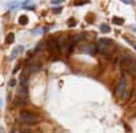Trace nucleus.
<instances>
[{
  "mask_svg": "<svg viewBox=\"0 0 136 133\" xmlns=\"http://www.w3.org/2000/svg\"><path fill=\"white\" fill-rule=\"evenodd\" d=\"M121 66L125 71H128L131 75H136V60L133 58H124L121 61Z\"/></svg>",
  "mask_w": 136,
  "mask_h": 133,
  "instance_id": "nucleus-1",
  "label": "nucleus"
},
{
  "mask_svg": "<svg viewBox=\"0 0 136 133\" xmlns=\"http://www.w3.org/2000/svg\"><path fill=\"white\" fill-rule=\"evenodd\" d=\"M19 120L23 121V122L30 124V122H37V121H38V117L35 116V114H33V113H30V111H22Z\"/></svg>",
  "mask_w": 136,
  "mask_h": 133,
  "instance_id": "nucleus-2",
  "label": "nucleus"
},
{
  "mask_svg": "<svg viewBox=\"0 0 136 133\" xmlns=\"http://www.w3.org/2000/svg\"><path fill=\"white\" fill-rule=\"evenodd\" d=\"M99 46H103V48H108V49H110L112 46L114 45V41L113 39H109V38H101L99 41H98Z\"/></svg>",
  "mask_w": 136,
  "mask_h": 133,
  "instance_id": "nucleus-3",
  "label": "nucleus"
},
{
  "mask_svg": "<svg viewBox=\"0 0 136 133\" xmlns=\"http://www.w3.org/2000/svg\"><path fill=\"white\" fill-rule=\"evenodd\" d=\"M125 88H127V82H125V79H121L119 86H117V88H116V94H117V95H123V92L125 91Z\"/></svg>",
  "mask_w": 136,
  "mask_h": 133,
  "instance_id": "nucleus-4",
  "label": "nucleus"
},
{
  "mask_svg": "<svg viewBox=\"0 0 136 133\" xmlns=\"http://www.w3.org/2000/svg\"><path fill=\"white\" fill-rule=\"evenodd\" d=\"M48 45H49V49H51L53 53H59L60 49H61V48H60V45H59V42L56 41V39H51Z\"/></svg>",
  "mask_w": 136,
  "mask_h": 133,
  "instance_id": "nucleus-5",
  "label": "nucleus"
},
{
  "mask_svg": "<svg viewBox=\"0 0 136 133\" xmlns=\"http://www.w3.org/2000/svg\"><path fill=\"white\" fill-rule=\"evenodd\" d=\"M82 39H83V35H82V34H78V35H74V37L69 39V44L74 45V44H76L78 41H82Z\"/></svg>",
  "mask_w": 136,
  "mask_h": 133,
  "instance_id": "nucleus-6",
  "label": "nucleus"
},
{
  "mask_svg": "<svg viewBox=\"0 0 136 133\" xmlns=\"http://www.w3.org/2000/svg\"><path fill=\"white\" fill-rule=\"evenodd\" d=\"M14 41H15V35H14V33L7 34V37H6V44H7V45H11Z\"/></svg>",
  "mask_w": 136,
  "mask_h": 133,
  "instance_id": "nucleus-7",
  "label": "nucleus"
},
{
  "mask_svg": "<svg viewBox=\"0 0 136 133\" xmlns=\"http://www.w3.org/2000/svg\"><path fill=\"white\" fill-rule=\"evenodd\" d=\"M18 95L22 96V98H26V96H27V87H23V86H21L19 91H18Z\"/></svg>",
  "mask_w": 136,
  "mask_h": 133,
  "instance_id": "nucleus-8",
  "label": "nucleus"
},
{
  "mask_svg": "<svg viewBox=\"0 0 136 133\" xmlns=\"http://www.w3.org/2000/svg\"><path fill=\"white\" fill-rule=\"evenodd\" d=\"M19 25H27L29 23V18L26 17V15H22V17H19Z\"/></svg>",
  "mask_w": 136,
  "mask_h": 133,
  "instance_id": "nucleus-9",
  "label": "nucleus"
},
{
  "mask_svg": "<svg viewBox=\"0 0 136 133\" xmlns=\"http://www.w3.org/2000/svg\"><path fill=\"white\" fill-rule=\"evenodd\" d=\"M113 23H114V25L121 26V25H124V19H123V18H119V17H114V18H113Z\"/></svg>",
  "mask_w": 136,
  "mask_h": 133,
  "instance_id": "nucleus-10",
  "label": "nucleus"
},
{
  "mask_svg": "<svg viewBox=\"0 0 136 133\" xmlns=\"http://www.w3.org/2000/svg\"><path fill=\"white\" fill-rule=\"evenodd\" d=\"M99 30H101L102 33H105V34H108V33H110V27L108 25H101V27H99Z\"/></svg>",
  "mask_w": 136,
  "mask_h": 133,
  "instance_id": "nucleus-11",
  "label": "nucleus"
},
{
  "mask_svg": "<svg viewBox=\"0 0 136 133\" xmlns=\"http://www.w3.org/2000/svg\"><path fill=\"white\" fill-rule=\"evenodd\" d=\"M22 50H23V46H18V49H15L12 52V54H11V60H12V58H15V56H17V54H19Z\"/></svg>",
  "mask_w": 136,
  "mask_h": 133,
  "instance_id": "nucleus-12",
  "label": "nucleus"
},
{
  "mask_svg": "<svg viewBox=\"0 0 136 133\" xmlns=\"http://www.w3.org/2000/svg\"><path fill=\"white\" fill-rule=\"evenodd\" d=\"M40 68H41V64H33V65H30V71L31 72H37V71H40Z\"/></svg>",
  "mask_w": 136,
  "mask_h": 133,
  "instance_id": "nucleus-13",
  "label": "nucleus"
},
{
  "mask_svg": "<svg viewBox=\"0 0 136 133\" xmlns=\"http://www.w3.org/2000/svg\"><path fill=\"white\" fill-rule=\"evenodd\" d=\"M86 21H87V23H93V22L95 21V17H94L93 14H87V17H86Z\"/></svg>",
  "mask_w": 136,
  "mask_h": 133,
  "instance_id": "nucleus-14",
  "label": "nucleus"
},
{
  "mask_svg": "<svg viewBox=\"0 0 136 133\" xmlns=\"http://www.w3.org/2000/svg\"><path fill=\"white\" fill-rule=\"evenodd\" d=\"M68 26H69V27H74V26H76V21H75L74 18H69V19H68Z\"/></svg>",
  "mask_w": 136,
  "mask_h": 133,
  "instance_id": "nucleus-15",
  "label": "nucleus"
},
{
  "mask_svg": "<svg viewBox=\"0 0 136 133\" xmlns=\"http://www.w3.org/2000/svg\"><path fill=\"white\" fill-rule=\"evenodd\" d=\"M89 1H75V4L76 6H83V4H87Z\"/></svg>",
  "mask_w": 136,
  "mask_h": 133,
  "instance_id": "nucleus-16",
  "label": "nucleus"
},
{
  "mask_svg": "<svg viewBox=\"0 0 136 133\" xmlns=\"http://www.w3.org/2000/svg\"><path fill=\"white\" fill-rule=\"evenodd\" d=\"M124 4H133V1H131V0H124Z\"/></svg>",
  "mask_w": 136,
  "mask_h": 133,
  "instance_id": "nucleus-17",
  "label": "nucleus"
},
{
  "mask_svg": "<svg viewBox=\"0 0 136 133\" xmlns=\"http://www.w3.org/2000/svg\"><path fill=\"white\" fill-rule=\"evenodd\" d=\"M10 86H11V87H12V86H15V80H11V82H10Z\"/></svg>",
  "mask_w": 136,
  "mask_h": 133,
  "instance_id": "nucleus-18",
  "label": "nucleus"
},
{
  "mask_svg": "<svg viewBox=\"0 0 136 133\" xmlns=\"http://www.w3.org/2000/svg\"><path fill=\"white\" fill-rule=\"evenodd\" d=\"M60 11H61V8H55V12H56V14L60 12Z\"/></svg>",
  "mask_w": 136,
  "mask_h": 133,
  "instance_id": "nucleus-19",
  "label": "nucleus"
},
{
  "mask_svg": "<svg viewBox=\"0 0 136 133\" xmlns=\"http://www.w3.org/2000/svg\"><path fill=\"white\" fill-rule=\"evenodd\" d=\"M132 30H133V31H136V27H132Z\"/></svg>",
  "mask_w": 136,
  "mask_h": 133,
  "instance_id": "nucleus-20",
  "label": "nucleus"
},
{
  "mask_svg": "<svg viewBox=\"0 0 136 133\" xmlns=\"http://www.w3.org/2000/svg\"><path fill=\"white\" fill-rule=\"evenodd\" d=\"M135 49H136V46H135Z\"/></svg>",
  "mask_w": 136,
  "mask_h": 133,
  "instance_id": "nucleus-21",
  "label": "nucleus"
}]
</instances>
